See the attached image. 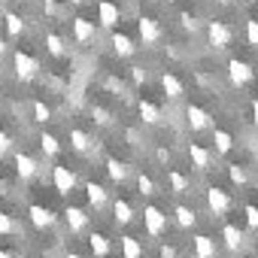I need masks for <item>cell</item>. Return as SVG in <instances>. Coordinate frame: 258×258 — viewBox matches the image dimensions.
I'll list each match as a JSON object with an SVG mask.
<instances>
[{"mask_svg": "<svg viewBox=\"0 0 258 258\" xmlns=\"http://www.w3.org/2000/svg\"><path fill=\"white\" fill-rule=\"evenodd\" d=\"M161 258H176V246H161Z\"/></svg>", "mask_w": 258, "mask_h": 258, "instance_id": "obj_42", "label": "cell"}, {"mask_svg": "<svg viewBox=\"0 0 258 258\" xmlns=\"http://www.w3.org/2000/svg\"><path fill=\"white\" fill-rule=\"evenodd\" d=\"M207 207H210V213H213V216H225V213L234 207V198H231L225 188L213 185V188H207Z\"/></svg>", "mask_w": 258, "mask_h": 258, "instance_id": "obj_4", "label": "cell"}, {"mask_svg": "<svg viewBox=\"0 0 258 258\" xmlns=\"http://www.w3.org/2000/svg\"><path fill=\"white\" fill-rule=\"evenodd\" d=\"M121 255L124 258H143V243L137 240V237H121Z\"/></svg>", "mask_w": 258, "mask_h": 258, "instance_id": "obj_27", "label": "cell"}, {"mask_svg": "<svg viewBox=\"0 0 258 258\" xmlns=\"http://www.w3.org/2000/svg\"><path fill=\"white\" fill-rule=\"evenodd\" d=\"M7 52V43H4V37H0V55H4Z\"/></svg>", "mask_w": 258, "mask_h": 258, "instance_id": "obj_47", "label": "cell"}, {"mask_svg": "<svg viewBox=\"0 0 258 258\" xmlns=\"http://www.w3.org/2000/svg\"><path fill=\"white\" fill-rule=\"evenodd\" d=\"M179 22H182V28H185V31H191V34H195V31L201 28V22H198V19H195L191 13H182V16H179Z\"/></svg>", "mask_w": 258, "mask_h": 258, "instance_id": "obj_39", "label": "cell"}, {"mask_svg": "<svg viewBox=\"0 0 258 258\" xmlns=\"http://www.w3.org/2000/svg\"><path fill=\"white\" fill-rule=\"evenodd\" d=\"M88 249L94 252V258H106V255H109V237L100 234V231L88 234Z\"/></svg>", "mask_w": 258, "mask_h": 258, "instance_id": "obj_22", "label": "cell"}, {"mask_svg": "<svg viewBox=\"0 0 258 258\" xmlns=\"http://www.w3.org/2000/svg\"><path fill=\"white\" fill-rule=\"evenodd\" d=\"M106 173H109V179H112V182H124L131 170H127V164H124V161H118V158H106Z\"/></svg>", "mask_w": 258, "mask_h": 258, "instance_id": "obj_26", "label": "cell"}, {"mask_svg": "<svg viewBox=\"0 0 258 258\" xmlns=\"http://www.w3.org/2000/svg\"><path fill=\"white\" fill-rule=\"evenodd\" d=\"M173 219H176V225H179V228H185V231L198 225V213H195L191 207H185V204H179V207L173 210Z\"/></svg>", "mask_w": 258, "mask_h": 258, "instance_id": "obj_23", "label": "cell"}, {"mask_svg": "<svg viewBox=\"0 0 258 258\" xmlns=\"http://www.w3.org/2000/svg\"><path fill=\"white\" fill-rule=\"evenodd\" d=\"M243 213H246V225H249V228H258V207H255V204H246Z\"/></svg>", "mask_w": 258, "mask_h": 258, "instance_id": "obj_38", "label": "cell"}, {"mask_svg": "<svg viewBox=\"0 0 258 258\" xmlns=\"http://www.w3.org/2000/svg\"><path fill=\"white\" fill-rule=\"evenodd\" d=\"M46 52L49 55H55V58H64L67 55V43H64V37H58V34H46Z\"/></svg>", "mask_w": 258, "mask_h": 258, "instance_id": "obj_28", "label": "cell"}, {"mask_svg": "<svg viewBox=\"0 0 258 258\" xmlns=\"http://www.w3.org/2000/svg\"><path fill=\"white\" fill-rule=\"evenodd\" d=\"M85 198H88V207L94 213H100L106 204H109V191L100 185V182H85Z\"/></svg>", "mask_w": 258, "mask_h": 258, "instance_id": "obj_11", "label": "cell"}, {"mask_svg": "<svg viewBox=\"0 0 258 258\" xmlns=\"http://www.w3.org/2000/svg\"><path fill=\"white\" fill-rule=\"evenodd\" d=\"M52 185H55L58 195H70V191L76 188V173H73L70 167L58 164V167H52Z\"/></svg>", "mask_w": 258, "mask_h": 258, "instance_id": "obj_8", "label": "cell"}, {"mask_svg": "<svg viewBox=\"0 0 258 258\" xmlns=\"http://www.w3.org/2000/svg\"><path fill=\"white\" fill-rule=\"evenodd\" d=\"M246 43L252 49H258V19H249L246 22Z\"/></svg>", "mask_w": 258, "mask_h": 258, "instance_id": "obj_37", "label": "cell"}, {"mask_svg": "<svg viewBox=\"0 0 258 258\" xmlns=\"http://www.w3.org/2000/svg\"><path fill=\"white\" fill-rule=\"evenodd\" d=\"M4 22H7V34H10V37H22V34H25V19H22V16L7 13Z\"/></svg>", "mask_w": 258, "mask_h": 258, "instance_id": "obj_30", "label": "cell"}, {"mask_svg": "<svg viewBox=\"0 0 258 258\" xmlns=\"http://www.w3.org/2000/svg\"><path fill=\"white\" fill-rule=\"evenodd\" d=\"M16 173L22 179H34L40 173V161L34 155H28V152H16Z\"/></svg>", "mask_w": 258, "mask_h": 258, "instance_id": "obj_12", "label": "cell"}, {"mask_svg": "<svg viewBox=\"0 0 258 258\" xmlns=\"http://www.w3.org/2000/svg\"><path fill=\"white\" fill-rule=\"evenodd\" d=\"M188 158H191V164L204 173V170H210V164H213V155H210V149H204L201 143H188Z\"/></svg>", "mask_w": 258, "mask_h": 258, "instance_id": "obj_15", "label": "cell"}, {"mask_svg": "<svg viewBox=\"0 0 258 258\" xmlns=\"http://www.w3.org/2000/svg\"><path fill=\"white\" fill-rule=\"evenodd\" d=\"M13 67H16V76H19L22 82H31V79H37V76H40V61H37L34 55L22 52V49L13 55Z\"/></svg>", "mask_w": 258, "mask_h": 258, "instance_id": "obj_1", "label": "cell"}, {"mask_svg": "<svg viewBox=\"0 0 258 258\" xmlns=\"http://www.w3.org/2000/svg\"><path fill=\"white\" fill-rule=\"evenodd\" d=\"M252 118H255V127H258V100H252Z\"/></svg>", "mask_w": 258, "mask_h": 258, "instance_id": "obj_45", "label": "cell"}, {"mask_svg": "<svg viewBox=\"0 0 258 258\" xmlns=\"http://www.w3.org/2000/svg\"><path fill=\"white\" fill-rule=\"evenodd\" d=\"M40 149L52 158V155H58V152H61V140H58L55 134H43V137H40Z\"/></svg>", "mask_w": 258, "mask_h": 258, "instance_id": "obj_31", "label": "cell"}, {"mask_svg": "<svg viewBox=\"0 0 258 258\" xmlns=\"http://www.w3.org/2000/svg\"><path fill=\"white\" fill-rule=\"evenodd\" d=\"M249 4H258V0H249Z\"/></svg>", "mask_w": 258, "mask_h": 258, "instance_id": "obj_51", "label": "cell"}, {"mask_svg": "<svg viewBox=\"0 0 258 258\" xmlns=\"http://www.w3.org/2000/svg\"><path fill=\"white\" fill-rule=\"evenodd\" d=\"M252 67L246 64V61H240V58H231L228 61V79H231V85H237V88H243V85H249L252 82Z\"/></svg>", "mask_w": 258, "mask_h": 258, "instance_id": "obj_7", "label": "cell"}, {"mask_svg": "<svg viewBox=\"0 0 258 258\" xmlns=\"http://www.w3.org/2000/svg\"><path fill=\"white\" fill-rule=\"evenodd\" d=\"M255 255H258V240H255Z\"/></svg>", "mask_w": 258, "mask_h": 258, "instance_id": "obj_50", "label": "cell"}, {"mask_svg": "<svg viewBox=\"0 0 258 258\" xmlns=\"http://www.w3.org/2000/svg\"><path fill=\"white\" fill-rule=\"evenodd\" d=\"M185 121H188L191 131H210V127H213V115L204 106H198V103L185 106Z\"/></svg>", "mask_w": 258, "mask_h": 258, "instance_id": "obj_5", "label": "cell"}, {"mask_svg": "<svg viewBox=\"0 0 258 258\" xmlns=\"http://www.w3.org/2000/svg\"><path fill=\"white\" fill-rule=\"evenodd\" d=\"M167 182H170V191H173V195H185L188 185H191V179H188L182 170H167Z\"/></svg>", "mask_w": 258, "mask_h": 258, "instance_id": "obj_25", "label": "cell"}, {"mask_svg": "<svg viewBox=\"0 0 258 258\" xmlns=\"http://www.w3.org/2000/svg\"><path fill=\"white\" fill-rule=\"evenodd\" d=\"M52 118V109L43 103V100H34V121H40V124H46Z\"/></svg>", "mask_w": 258, "mask_h": 258, "instance_id": "obj_35", "label": "cell"}, {"mask_svg": "<svg viewBox=\"0 0 258 258\" xmlns=\"http://www.w3.org/2000/svg\"><path fill=\"white\" fill-rule=\"evenodd\" d=\"M143 225H146V234L149 237H161L167 231V213L161 207L149 204V207H143Z\"/></svg>", "mask_w": 258, "mask_h": 258, "instance_id": "obj_2", "label": "cell"}, {"mask_svg": "<svg viewBox=\"0 0 258 258\" xmlns=\"http://www.w3.org/2000/svg\"><path fill=\"white\" fill-rule=\"evenodd\" d=\"M112 52L118 58H131L137 52V46H134V40L127 37V34H112Z\"/></svg>", "mask_w": 258, "mask_h": 258, "instance_id": "obj_20", "label": "cell"}, {"mask_svg": "<svg viewBox=\"0 0 258 258\" xmlns=\"http://www.w3.org/2000/svg\"><path fill=\"white\" fill-rule=\"evenodd\" d=\"M213 143H216V152H222V155H228L234 149V137L228 131H222V127H216V131H213Z\"/></svg>", "mask_w": 258, "mask_h": 258, "instance_id": "obj_29", "label": "cell"}, {"mask_svg": "<svg viewBox=\"0 0 258 258\" xmlns=\"http://www.w3.org/2000/svg\"><path fill=\"white\" fill-rule=\"evenodd\" d=\"M64 219H67V228H70L73 234H82V231L88 228V219H91V216H88L82 207H67V210H64Z\"/></svg>", "mask_w": 258, "mask_h": 258, "instance_id": "obj_13", "label": "cell"}, {"mask_svg": "<svg viewBox=\"0 0 258 258\" xmlns=\"http://www.w3.org/2000/svg\"><path fill=\"white\" fill-rule=\"evenodd\" d=\"M10 149H13V137L7 131H0V155H7Z\"/></svg>", "mask_w": 258, "mask_h": 258, "instance_id": "obj_40", "label": "cell"}, {"mask_svg": "<svg viewBox=\"0 0 258 258\" xmlns=\"http://www.w3.org/2000/svg\"><path fill=\"white\" fill-rule=\"evenodd\" d=\"M73 37H76V43H91L94 40V22L76 16L73 19Z\"/></svg>", "mask_w": 258, "mask_h": 258, "instance_id": "obj_16", "label": "cell"}, {"mask_svg": "<svg viewBox=\"0 0 258 258\" xmlns=\"http://www.w3.org/2000/svg\"><path fill=\"white\" fill-rule=\"evenodd\" d=\"M97 22H100V28L112 31V28L121 22V10H118V4H112V0H100V4H97Z\"/></svg>", "mask_w": 258, "mask_h": 258, "instance_id": "obj_9", "label": "cell"}, {"mask_svg": "<svg viewBox=\"0 0 258 258\" xmlns=\"http://www.w3.org/2000/svg\"><path fill=\"white\" fill-rule=\"evenodd\" d=\"M137 112H140V118H143L146 124H158V121H161V109H158L152 100H140V103H137Z\"/></svg>", "mask_w": 258, "mask_h": 258, "instance_id": "obj_24", "label": "cell"}, {"mask_svg": "<svg viewBox=\"0 0 258 258\" xmlns=\"http://www.w3.org/2000/svg\"><path fill=\"white\" fill-rule=\"evenodd\" d=\"M155 155H158V161H161V164H167V161H170V152H167V149H158Z\"/></svg>", "mask_w": 258, "mask_h": 258, "instance_id": "obj_43", "label": "cell"}, {"mask_svg": "<svg viewBox=\"0 0 258 258\" xmlns=\"http://www.w3.org/2000/svg\"><path fill=\"white\" fill-rule=\"evenodd\" d=\"M228 179H231L234 185H246V182H249V176H246V170H243L240 164H228Z\"/></svg>", "mask_w": 258, "mask_h": 258, "instance_id": "obj_34", "label": "cell"}, {"mask_svg": "<svg viewBox=\"0 0 258 258\" xmlns=\"http://www.w3.org/2000/svg\"><path fill=\"white\" fill-rule=\"evenodd\" d=\"M112 216H115V225H131V222H134V207H131V201L118 198V201L112 204Z\"/></svg>", "mask_w": 258, "mask_h": 258, "instance_id": "obj_18", "label": "cell"}, {"mask_svg": "<svg viewBox=\"0 0 258 258\" xmlns=\"http://www.w3.org/2000/svg\"><path fill=\"white\" fill-rule=\"evenodd\" d=\"M91 118H94L97 124H103V127H109V124H112V112H109L106 106H97V103L91 106Z\"/></svg>", "mask_w": 258, "mask_h": 258, "instance_id": "obj_32", "label": "cell"}, {"mask_svg": "<svg viewBox=\"0 0 258 258\" xmlns=\"http://www.w3.org/2000/svg\"><path fill=\"white\" fill-rule=\"evenodd\" d=\"M70 146H73V152L85 155V152L94 149V140H91V134H85V131H79V127H73V131H70Z\"/></svg>", "mask_w": 258, "mask_h": 258, "instance_id": "obj_19", "label": "cell"}, {"mask_svg": "<svg viewBox=\"0 0 258 258\" xmlns=\"http://www.w3.org/2000/svg\"><path fill=\"white\" fill-rule=\"evenodd\" d=\"M137 188H140V195H146V198H152L158 188H155V179L149 176V173H140L137 176Z\"/></svg>", "mask_w": 258, "mask_h": 258, "instance_id": "obj_33", "label": "cell"}, {"mask_svg": "<svg viewBox=\"0 0 258 258\" xmlns=\"http://www.w3.org/2000/svg\"><path fill=\"white\" fill-rule=\"evenodd\" d=\"M137 31H140V40H143V46H155V43H161V25L152 19V16H140L137 19Z\"/></svg>", "mask_w": 258, "mask_h": 258, "instance_id": "obj_6", "label": "cell"}, {"mask_svg": "<svg viewBox=\"0 0 258 258\" xmlns=\"http://www.w3.org/2000/svg\"><path fill=\"white\" fill-rule=\"evenodd\" d=\"M216 4H222V7H228V4H231V0H216Z\"/></svg>", "mask_w": 258, "mask_h": 258, "instance_id": "obj_49", "label": "cell"}, {"mask_svg": "<svg viewBox=\"0 0 258 258\" xmlns=\"http://www.w3.org/2000/svg\"><path fill=\"white\" fill-rule=\"evenodd\" d=\"M161 88H164V94L170 97V100H179L182 94H185V85H182V79L176 76V73H161Z\"/></svg>", "mask_w": 258, "mask_h": 258, "instance_id": "obj_14", "label": "cell"}, {"mask_svg": "<svg viewBox=\"0 0 258 258\" xmlns=\"http://www.w3.org/2000/svg\"><path fill=\"white\" fill-rule=\"evenodd\" d=\"M207 40H210V46L216 49V52H222V49H228L231 46V40H234V31L225 25V22H207Z\"/></svg>", "mask_w": 258, "mask_h": 258, "instance_id": "obj_3", "label": "cell"}, {"mask_svg": "<svg viewBox=\"0 0 258 258\" xmlns=\"http://www.w3.org/2000/svg\"><path fill=\"white\" fill-rule=\"evenodd\" d=\"M28 219H31V225L40 228V231H46V228H52V225L58 222L55 213H52L49 207H43V204H31V207H28Z\"/></svg>", "mask_w": 258, "mask_h": 258, "instance_id": "obj_10", "label": "cell"}, {"mask_svg": "<svg viewBox=\"0 0 258 258\" xmlns=\"http://www.w3.org/2000/svg\"><path fill=\"white\" fill-rule=\"evenodd\" d=\"M0 258H22L19 252H7V249H0Z\"/></svg>", "mask_w": 258, "mask_h": 258, "instance_id": "obj_44", "label": "cell"}, {"mask_svg": "<svg viewBox=\"0 0 258 258\" xmlns=\"http://www.w3.org/2000/svg\"><path fill=\"white\" fill-rule=\"evenodd\" d=\"M191 243H195V258H216V240L210 234H198Z\"/></svg>", "mask_w": 258, "mask_h": 258, "instance_id": "obj_17", "label": "cell"}, {"mask_svg": "<svg viewBox=\"0 0 258 258\" xmlns=\"http://www.w3.org/2000/svg\"><path fill=\"white\" fill-rule=\"evenodd\" d=\"M131 79L140 85V82H146L149 79V73H146V67H131Z\"/></svg>", "mask_w": 258, "mask_h": 258, "instance_id": "obj_41", "label": "cell"}, {"mask_svg": "<svg viewBox=\"0 0 258 258\" xmlns=\"http://www.w3.org/2000/svg\"><path fill=\"white\" fill-rule=\"evenodd\" d=\"M70 4H73V7H82V4H88V0H70Z\"/></svg>", "mask_w": 258, "mask_h": 258, "instance_id": "obj_46", "label": "cell"}, {"mask_svg": "<svg viewBox=\"0 0 258 258\" xmlns=\"http://www.w3.org/2000/svg\"><path fill=\"white\" fill-rule=\"evenodd\" d=\"M16 231H19L16 219H13L10 213H4V210H0V234H16Z\"/></svg>", "mask_w": 258, "mask_h": 258, "instance_id": "obj_36", "label": "cell"}, {"mask_svg": "<svg viewBox=\"0 0 258 258\" xmlns=\"http://www.w3.org/2000/svg\"><path fill=\"white\" fill-rule=\"evenodd\" d=\"M64 258H82V255H76V252H67V255H64Z\"/></svg>", "mask_w": 258, "mask_h": 258, "instance_id": "obj_48", "label": "cell"}, {"mask_svg": "<svg viewBox=\"0 0 258 258\" xmlns=\"http://www.w3.org/2000/svg\"><path fill=\"white\" fill-rule=\"evenodd\" d=\"M222 240H225V246H228L231 252H237V249H243V240H246V237H243V231H240L237 225L228 222V225L222 228Z\"/></svg>", "mask_w": 258, "mask_h": 258, "instance_id": "obj_21", "label": "cell"}]
</instances>
